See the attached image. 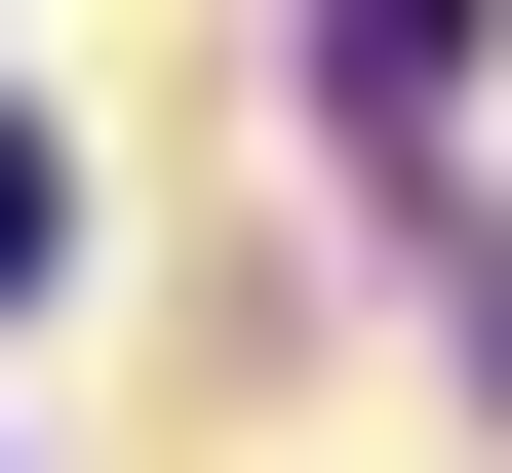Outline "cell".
Masks as SVG:
<instances>
[{
	"label": "cell",
	"mask_w": 512,
	"mask_h": 473,
	"mask_svg": "<svg viewBox=\"0 0 512 473\" xmlns=\"http://www.w3.org/2000/svg\"><path fill=\"white\" fill-rule=\"evenodd\" d=\"M40 237H79V198H40V119H0V276H40Z\"/></svg>",
	"instance_id": "1"
}]
</instances>
